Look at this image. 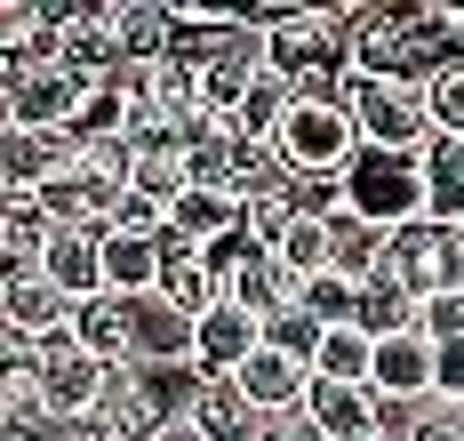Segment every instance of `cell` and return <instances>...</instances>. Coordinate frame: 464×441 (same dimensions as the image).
Here are the masks:
<instances>
[{"instance_id":"obj_1","label":"cell","mask_w":464,"mask_h":441,"mask_svg":"<svg viewBox=\"0 0 464 441\" xmlns=\"http://www.w3.org/2000/svg\"><path fill=\"white\" fill-rule=\"evenodd\" d=\"M273 152H280L288 177H344L361 161V129H353L344 97H296L288 121H280V137H273Z\"/></svg>"},{"instance_id":"obj_2","label":"cell","mask_w":464,"mask_h":441,"mask_svg":"<svg viewBox=\"0 0 464 441\" xmlns=\"http://www.w3.org/2000/svg\"><path fill=\"white\" fill-rule=\"evenodd\" d=\"M344 113L361 129V152H401L417 161L432 145V121H424V89L409 81H344Z\"/></svg>"},{"instance_id":"obj_3","label":"cell","mask_w":464,"mask_h":441,"mask_svg":"<svg viewBox=\"0 0 464 441\" xmlns=\"http://www.w3.org/2000/svg\"><path fill=\"white\" fill-rule=\"evenodd\" d=\"M344 209L361 225H376V233H401V225L424 217V169L401 161V152H361L344 169Z\"/></svg>"},{"instance_id":"obj_4","label":"cell","mask_w":464,"mask_h":441,"mask_svg":"<svg viewBox=\"0 0 464 441\" xmlns=\"http://www.w3.org/2000/svg\"><path fill=\"white\" fill-rule=\"evenodd\" d=\"M104 377L112 369H96L72 338H56V345H41V401L33 409H41L48 426H89V409L104 401Z\"/></svg>"},{"instance_id":"obj_5","label":"cell","mask_w":464,"mask_h":441,"mask_svg":"<svg viewBox=\"0 0 464 441\" xmlns=\"http://www.w3.org/2000/svg\"><path fill=\"white\" fill-rule=\"evenodd\" d=\"M0 329L16 345H56L72 329V305L48 289L33 265H0Z\"/></svg>"},{"instance_id":"obj_6","label":"cell","mask_w":464,"mask_h":441,"mask_svg":"<svg viewBox=\"0 0 464 441\" xmlns=\"http://www.w3.org/2000/svg\"><path fill=\"white\" fill-rule=\"evenodd\" d=\"M369 393L384 401V409H424V401H432V338H424V329H409V338H376Z\"/></svg>"},{"instance_id":"obj_7","label":"cell","mask_w":464,"mask_h":441,"mask_svg":"<svg viewBox=\"0 0 464 441\" xmlns=\"http://www.w3.org/2000/svg\"><path fill=\"white\" fill-rule=\"evenodd\" d=\"M81 97H89V81H72L64 64H24V73L8 81V113H16V129H72Z\"/></svg>"},{"instance_id":"obj_8","label":"cell","mask_w":464,"mask_h":441,"mask_svg":"<svg viewBox=\"0 0 464 441\" xmlns=\"http://www.w3.org/2000/svg\"><path fill=\"white\" fill-rule=\"evenodd\" d=\"M72 161H81V145L64 129H16V121L0 129V185L8 193H41L48 177L72 169Z\"/></svg>"},{"instance_id":"obj_9","label":"cell","mask_w":464,"mask_h":441,"mask_svg":"<svg viewBox=\"0 0 464 441\" xmlns=\"http://www.w3.org/2000/svg\"><path fill=\"white\" fill-rule=\"evenodd\" d=\"M129 361L137 369H192V321L160 297H129Z\"/></svg>"},{"instance_id":"obj_10","label":"cell","mask_w":464,"mask_h":441,"mask_svg":"<svg viewBox=\"0 0 464 441\" xmlns=\"http://www.w3.org/2000/svg\"><path fill=\"white\" fill-rule=\"evenodd\" d=\"M33 273H41L64 305H89V297H104V233H64V225H56Z\"/></svg>"},{"instance_id":"obj_11","label":"cell","mask_w":464,"mask_h":441,"mask_svg":"<svg viewBox=\"0 0 464 441\" xmlns=\"http://www.w3.org/2000/svg\"><path fill=\"white\" fill-rule=\"evenodd\" d=\"M232 386H240V401H248V417H288V409H304L313 369L288 361V353H273V345H256V353L232 369Z\"/></svg>"},{"instance_id":"obj_12","label":"cell","mask_w":464,"mask_h":441,"mask_svg":"<svg viewBox=\"0 0 464 441\" xmlns=\"http://www.w3.org/2000/svg\"><path fill=\"white\" fill-rule=\"evenodd\" d=\"M256 345H265V321H248L240 305H208V313L192 321V369H200V377H232Z\"/></svg>"},{"instance_id":"obj_13","label":"cell","mask_w":464,"mask_h":441,"mask_svg":"<svg viewBox=\"0 0 464 441\" xmlns=\"http://www.w3.org/2000/svg\"><path fill=\"white\" fill-rule=\"evenodd\" d=\"M384 281H401L417 305L440 289V225H432V217L401 225V233H384Z\"/></svg>"},{"instance_id":"obj_14","label":"cell","mask_w":464,"mask_h":441,"mask_svg":"<svg viewBox=\"0 0 464 441\" xmlns=\"http://www.w3.org/2000/svg\"><path fill=\"white\" fill-rule=\"evenodd\" d=\"M225 305H240L248 321H280V313L296 305V273H288L280 257L256 249L248 265H232V273H225Z\"/></svg>"},{"instance_id":"obj_15","label":"cell","mask_w":464,"mask_h":441,"mask_svg":"<svg viewBox=\"0 0 464 441\" xmlns=\"http://www.w3.org/2000/svg\"><path fill=\"white\" fill-rule=\"evenodd\" d=\"M169 233H177L192 257H208L225 233H240V201H232V193H208V185H185V193L169 201Z\"/></svg>"},{"instance_id":"obj_16","label":"cell","mask_w":464,"mask_h":441,"mask_svg":"<svg viewBox=\"0 0 464 441\" xmlns=\"http://www.w3.org/2000/svg\"><path fill=\"white\" fill-rule=\"evenodd\" d=\"M304 417L321 426V441H369L376 434V393L369 386H328V377H313V386H304Z\"/></svg>"},{"instance_id":"obj_17","label":"cell","mask_w":464,"mask_h":441,"mask_svg":"<svg viewBox=\"0 0 464 441\" xmlns=\"http://www.w3.org/2000/svg\"><path fill=\"white\" fill-rule=\"evenodd\" d=\"M64 338L89 353L96 369H129V297H89L72 305V329Z\"/></svg>"},{"instance_id":"obj_18","label":"cell","mask_w":464,"mask_h":441,"mask_svg":"<svg viewBox=\"0 0 464 441\" xmlns=\"http://www.w3.org/2000/svg\"><path fill=\"white\" fill-rule=\"evenodd\" d=\"M104 16H112L121 64H160L177 49V8H104Z\"/></svg>"},{"instance_id":"obj_19","label":"cell","mask_w":464,"mask_h":441,"mask_svg":"<svg viewBox=\"0 0 464 441\" xmlns=\"http://www.w3.org/2000/svg\"><path fill=\"white\" fill-rule=\"evenodd\" d=\"M328 273H344V281H376V273H384V233L361 225L353 209H336V217H328Z\"/></svg>"},{"instance_id":"obj_20","label":"cell","mask_w":464,"mask_h":441,"mask_svg":"<svg viewBox=\"0 0 464 441\" xmlns=\"http://www.w3.org/2000/svg\"><path fill=\"white\" fill-rule=\"evenodd\" d=\"M160 289V241L104 233V297H152Z\"/></svg>"},{"instance_id":"obj_21","label":"cell","mask_w":464,"mask_h":441,"mask_svg":"<svg viewBox=\"0 0 464 441\" xmlns=\"http://www.w3.org/2000/svg\"><path fill=\"white\" fill-rule=\"evenodd\" d=\"M424 217L432 225H464V145H424Z\"/></svg>"},{"instance_id":"obj_22","label":"cell","mask_w":464,"mask_h":441,"mask_svg":"<svg viewBox=\"0 0 464 441\" xmlns=\"http://www.w3.org/2000/svg\"><path fill=\"white\" fill-rule=\"evenodd\" d=\"M288 104H296V89H288V81H273V73H256V89H248V97L232 104V137H240V145H273L280 137V121H288Z\"/></svg>"},{"instance_id":"obj_23","label":"cell","mask_w":464,"mask_h":441,"mask_svg":"<svg viewBox=\"0 0 464 441\" xmlns=\"http://www.w3.org/2000/svg\"><path fill=\"white\" fill-rule=\"evenodd\" d=\"M160 305H177V313H185V321H200V313H208V305H225V281H217V273H208V257H169V265H160Z\"/></svg>"},{"instance_id":"obj_24","label":"cell","mask_w":464,"mask_h":441,"mask_svg":"<svg viewBox=\"0 0 464 441\" xmlns=\"http://www.w3.org/2000/svg\"><path fill=\"white\" fill-rule=\"evenodd\" d=\"M417 297L401 289V281H384V273H376V281H361V313H353V329H369V338H409V329H417Z\"/></svg>"},{"instance_id":"obj_25","label":"cell","mask_w":464,"mask_h":441,"mask_svg":"<svg viewBox=\"0 0 464 441\" xmlns=\"http://www.w3.org/2000/svg\"><path fill=\"white\" fill-rule=\"evenodd\" d=\"M369 361H376V338L369 329H321V353H313V377H328V386H369Z\"/></svg>"},{"instance_id":"obj_26","label":"cell","mask_w":464,"mask_h":441,"mask_svg":"<svg viewBox=\"0 0 464 441\" xmlns=\"http://www.w3.org/2000/svg\"><path fill=\"white\" fill-rule=\"evenodd\" d=\"M424 121H432V145H464V56H449L424 81Z\"/></svg>"},{"instance_id":"obj_27","label":"cell","mask_w":464,"mask_h":441,"mask_svg":"<svg viewBox=\"0 0 464 441\" xmlns=\"http://www.w3.org/2000/svg\"><path fill=\"white\" fill-rule=\"evenodd\" d=\"M72 145H104V137H129V97H121V81H96L81 113H72V129H64Z\"/></svg>"},{"instance_id":"obj_28","label":"cell","mask_w":464,"mask_h":441,"mask_svg":"<svg viewBox=\"0 0 464 441\" xmlns=\"http://www.w3.org/2000/svg\"><path fill=\"white\" fill-rule=\"evenodd\" d=\"M296 313H313L321 329H344V321L361 313V281H344V273H313V281H296Z\"/></svg>"},{"instance_id":"obj_29","label":"cell","mask_w":464,"mask_h":441,"mask_svg":"<svg viewBox=\"0 0 464 441\" xmlns=\"http://www.w3.org/2000/svg\"><path fill=\"white\" fill-rule=\"evenodd\" d=\"M280 265L296 273V281H313V273H328V217H296L288 233H280V249H273Z\"/></svg>"},{"instance_id":"obj_30","label":"cell","mask_w":464,"mask_h":441,"mask_svg":"<svg viewBox=\"0 0 464 441\" xmlns=\"http://www.w3.org/2000/svg\"><path fill=\"white\" fill-rule=\"evenodd\" d=\"M265 345H273V353H288V361H304V369H313V353H321V321L288 305L280 321H265Z\"/></svg>"},{"instance_id":"obj_31","label":"cell","mask_w":464,"mask_h":441,"mask_svg":"<svg viewBox=\"0 0 464 441\" xmlns=\"http://www.w3.org/2000/svg\"><path fill=\"white\" fill-rule=\"evenodd\" d=\"M417 329H424L432 345H457V338H464V289H440V297H424Z\"/></svg>"},{"instance_id":"obj_32","label":"cell","mask_w":464,"mask_h":441,"mask_svg":"<svg viewBox=\"0 0 464 441\" xmlns=\"http://www.w3.org/2000/svg\"><path fill=\"white\" fill-rule=\"evenodd\" d=\"M401 441H464V409L457 401H424V409H409V434Z\"/></svg>"},{"instance_id":"obj_33","label":"cell","mask_w":464,"mask_h":441,"mask_svg":"<svg viewBox=\"0 0 464 441\" xmlns=\"http://www.w3.org/2000/svg\"><path fill=\"white\" fill-rule=\"evenodd\" d=\"M256 441H321V426L304 409H288V417H256Z\"/></svg>"},{"instance_id":"obj_34","label":"cell","mask_w":464,"mask_h":441,"mask_svg":"<svg viewBox=\"0 0 464 441\" xmlns=\"http://www.w3.org/2000/svg\"><path fill=\"white\" fill-rule=\"evenodd\" d=\"M440 289H464V225H440Z\"/></svg>"},{"instance_id":"obj_35","label":"cell","mask_w":464,"mask_h":441,"mask_svg":"<svg viewBox=\"0 0 464 441\" xmlns=\"http://www.w3.org/2000/svg\"><path fill=\"white\" fill-rule=\"evenodd\" d=\"M33 417H41V409H33ZM33 417H8V409H0V441H33Z\"/></svg>"},{"instance_id":"obj_36","label":"cell","mask_w":464,"mask_h":441,"mask_svg":"<svg viewBox=\"0 0 464 441\" xmlns=\"http://www.w3.org/2000/svg\"><path fill=\"white\" fill-rule=\"evenodd\" d=\"M8 121H16V113H8V89H0V129H8Z\"/></svg>"},{"instance_id":"obj_37","label":"cell","mask_w":464,"mask_h":441,"mask_svg":"<svg viewBox=\"0 0 464 441\" xmlns=\"http://www.w3.org/2000/svg\"><path fill=\"white\" fill-rule=\"evenodd\" d=\"M369 441H392V434H369Z\"/></svg>"}]
</instances>
